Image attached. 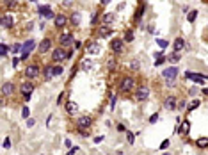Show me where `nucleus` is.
Wrapping results in <instances>:
<instances>
[{"label":"nucleus","instance_id":"50","mask_svg":"<svg viewBox=\"0 0 208 155\" xmlns=\"http://www.w3.org/2000/svg\"><path fill=\"white\" fill-rule=\"evenodd\" d=\"M103 139H105L103 136H96V137H94V139H93V141H94V143L98 144V143H102V141H103Z\"/></svg>","mask_w":208,"mask_h":155},{"label":"nucleus","instance_id":"23","mask_svg":"<svg viewBox=\"0 0 208 155\" xmlns=\"http://www.w3.org/2000/svg\"><path fill=\"white\" fill-rule=\"evenodd\" d=\"M114 20H116V15H114V13H105V15L102 16L103 25H110V23H114Z\"/></svg>","mask_w":208,"mask_h":155},{"label":"nucleus","instance_id":"43","mask_svg":"<svg viewBox=\"0 0 208 155\" xmlns=\"http://www.w3.org/2000/svg\"><path fill=\"white\" fill-rule=\"evenodd\" d=\"M98 22H100V15H93V20H91V25H93V27H96V25H98Z\"/></svg>","mask_w":208,"mask_h":155},{"label":"nucleus","instance_id":"45","mask_svg":"<svg viewBox=\"0 0 208 155\" xmlns=\"http://www.w3.org/2000/svg\"><path fill=\"white\" fill-rule=\"evenodd\" d=\"M4 148H5V150H9V148H11V139L9 137L4 139Z\"/></svg>","mask_w":208,"mask_h":155},{"label":"nucleus","instance_id":"52","mask_svg":"<svg viewBox=\"0 0 208 155\" xmlns=\"http://www.w3.org/2000/svg\"><path fill=\"white\" fill-rule=\"evenodd\" d=\"M29 57H30V53H29V52H23V53H22V61H27Z\"/></svg>","mask_w":208,"mask_h":155},{"label":"nucleus","instance_id":"57","mask_svg":"<svg viewBox=\"0 0 208 155\" xmlns=\"http://www.w3.org/2000/svg\"><path fill=\"white\" fill-rule=\"evenodd\" d=\"M62 98H64V95H62V93H61V95H59V98H57V105H59V104H61V102H62Z\"/></svg>","mask_w":208,"mask_h":155},{"label":"nucleus","instance_id":"49","mask_svg":"<svg viewBox=\"0 0 208 155\" xmlns=\"http://www.w3.org/2000/svg\"><path fill=\"white\" fill-rule=\"evenodd\" d=\"M34 125H36V119H32V118L27 119V127H34Z\"/></svg>","mask_w":208,"mask_h":155},{"label":"nucleus","instance_id":"37","mask_svg":"<svg viewBox=\"0 0 208 155\" xmlns=\"http://www.w3.org/2000/svg\"><path fill=\"white\" fill-rule=\"evenodd\" d=\"M169 146H171V141H169V139H164L162 143H160V150H162V152H165Z\"/></svg>","mask_w":208,"mask_h":155},{"label":"nucleus","instance_id":"26","mask_svg":"<svg viewBox=\"0 0 208 155\" xmlns=\"http://www.w3.org/2000/svg\"><path fill=\"white\" fill-rule=\"evenodd\" d=\"M80 18H82V15H80L78 11L71 13V16H70V23H71V25H78V23H80Z\"/></svg>","mask_w":208,"mask_h":155},{"label":"nucleus","instance_id":"38","mask_svg":"<svg viewBox=\"0 0 208 155\" xmlns=\"http://www.w3.org/2000/svg\"><path fill=\"white\" fill-rule=\"evenodd\" d=\"M29 114H30V109H29V107L25 105L23 109H22V118H23V119L27 121V119H29Z\"/></svg>","mask_w":208,"mask_h":155},{"label":"nucleus","instance_id":"40","mask_svg":"<svg viewBox=\"0 0 208 155\" xmlns=\"http://www.w3.org/2000/svg\"><path fill=\"white\" fill-rule=\"evenodd\" d=\"M157 43H158V46H160V48H162V50H164V48H167V46H169V43H167L165 39H157Z\"/></svg>","mask_w":208,"mask_h":155},{"label":"nucleus","instance_id":"15","mask_svg":"<svg viewBox=\"0 0 208 155\" xmlns=\"http://www.w3.org/2000/svg\"><path fill=\"white\" fill-rule=\"evenodd\" d=\"M14 91H16V86L12 84V82H4V84H2V96H4V98H5V96H11Z\"/></svg>","mask_w":208,"mask_h":155},{"label":"nucleus","instance_id":"51","mask_svg":"<svg viewBox=\"0 0 208 155\" xmlns=\"http://www.w3.org/2000/svg\"><path fill=\"white\" fill-rule=\"evenodd\" d=\"M64 146H66V148H70V150L73 148V144H71V141H70V139H66V141H64Z\"/></svg>","mask_w":208,"mask_h":155},{"label":"nucleus","instance_id":"48","mask_svg":"<svg viewBox=\"0 0 208 155\" xmlns=\"http://www.w3.org/2000/svg\"><path fill=\"white\" fill-rule=\"evenodd\" d=\"M61 73H62V66H61V64H57V66H55V77H59Z\"/></svg>","mask_w":208,"mask_h":155},{"label":"nucleus","instance_id":"13","mask_svg":"<svg viewBox=\"0 0 208 155\" xmlns=\"http://www.w3.org/2000/svg\"><path fill=\"white\" fill-rule=\"evenodd\" d=\"M93 125V118L91 116H87V114H84V116H80L78 119H77V127L78 129H89V127Z\"/></svg>","mask_w":208,"mask_h":155},{"label":"nucleus","instance_id":"32","mask_svg":"<svg viewBox=\"0 0 208 155\" xmlns=\"http://www.w3.org/2000/svg\"><path fill=\"white\" fill-rule=\"evenodd\" d=\"M196 18H198V9H192V11L189 13V16H187V22H189V23H194V22H196Z\"/></svg>","mask_w":208,"mask_h":155},{"label":"nucleus","instance_id":"62","mask_svg":"<svg viewBox=\"0 0 208 155\" xmlns=\"http://www.w3.org/2000/svg\"><path fill=\"white\" fill-rule=\"evenodd\" d=\"M68 155H70V153H68Z\"/></svg>","mask_w":208,"mask_h":155},{"label":"nucleus","instance_id":"1","mask_svg":"<svg viewBox=\"0 0 208 155\" xmlns=\"http://www.w3.org/2000/svg\"><path fill=\"white\" fill-rule=\"evenodd\" d=\"M133 89H135V80H133V77H130V75L121 77V80H119V91L121 93H132Z\"/></svg>","mask_w":208,"mask_h":155},{"label":"nucleus","instance_id":"33","mask_svg":"<svg viewBox=\"0 0 208 155\" xmlns=\"http://www.w3.org/2000/svg\"><path fill=\"white\" fill-rule=\"evenodd\" d=\"M9 52H11V46H7L5 43H2V45H0V55H2V57H5Z\"/></svg>","mask_w":208,"mask_h":155},{"label":"nucleus","instance_id":"59","mask_svg":"<svg viewBox=\"0 0 208 155\" xmlns=\"http://www.w3.org/2000/svg\"><path fill=\"white\" fill-rule=\"evenodd\" d=\"M80 46H82V43H80V41H75V48H77V50L80 48Z\"/></svg>","mask_w":208,"mask_h":155},{"label":"nucleus","instance_id":"39","mask_svg":"<svg viewBox=\"0 0 208 155\" xmlns=\"http://www.w3.org/2000/svg\"><path fill=\"white\" fill-rule=\"evenodd\" d=\"M126 139H128V144H133V141H135V136H133V132L126 130Z\"/></svg>","mask_w":208,"mask_h":155},{"label":"nucleus","instance_id":"27","mask_svg":"<svg viewBox=\"0 0 208 155\" xmlns=\"http://www.w3.org/2000/svg\"><path fill=\"white\" fill-rule=\"evenodd\" d=\"M196 146L198 148H203V150H205V148H208V137H198L196 139Z\"/></svg>","mask_w":208,"mask_h":155},{"label":"nucleus","instance_id":"55","mask_svg":"<svg viewBox=\"0 0 208 155\" xmlns=\"http://www.w3.org/2000/svg\"><path fill=\"white\" fill-rule=\"evenodd\" d=\"M182 11H183V13H190V9H189V5H187V4L182 5Z\"/></svg>","mask_w":208,"mask_h":155},{"label":"nucleus","instance_id":"20","mask_svg":"<svg viewBox=\"0 0 208 155\" xmlns=\"http://www.w3.org/2000/svg\"><path fill=\"white\" fill-rule=\"evenodd\" d=\"M164 107H165L167 111H174V109H178V100H176V96H169V98H165Z\"/></svg>","mask_w":208,"mask_h":155},{"label":"nucleus","instance_id":"34","mask_svg":"<svg viewBox=\"0 0 208 155\" xmlns=\"http://www.w3.org/2000/svg\"><path fill=\"white\" fill-rule=\"evenodd\" d=\"M130 68H132L133 71H139V70H140V61H139V59L130 61Z\"/></svg>","mask_w":208,"mask_h":155},{"label":"nucleus","instance_id":"7","mask_svg":"<svg viewBox=\"0 0 208 155\" xmlns=\"http://www.w3.org/2000/svg\"><path fill=\"white\" fill-rule=\"evenodd\" d=\"M32 91H34V84L32 82H23L22 86H20V93H22L23 100H30Z\"/></svg>","mask_w":208,"mask_h":155},{"label":"nucleus","instance_id":"17","mask_svg":"<svg viewBox=\"0 0 208 155\" xmlns=\"http://www.w3.org/2000/svg\"><path fill=\"white\" fill-rule=\"evenodd\" d=\"M2 27L4 29H12V27H14V16L12 15H4L2 16Z\"/></svg>","mask_w":208,"mask_h":155},{"label":"nucleus","instance_id":"41","mask_svg":"<svg viewBox=\"0 0 208 155\" xmlns=\"http://www.w3.org/2000/svg\"><path fill=\"white\" fill-rule=\"evenodd\" d=\"M187 109V100H180L178 102V111H185Z\"/></svg>","mask_w":208,"mask_h":155},{"label":"nucleus","instance_id":"19","mask_svg":"<svg viewBox=\"0 0 208 155\" xmlns=\"http://www.w3.org/2000/svg\"><path fill=\"white\" fill-rule=\"evenodd\" d=\"M96 34H98V38H109L112 34V29L109 25H100L96 29Z\"/></svg>","mask_w":208,"mask_h":155},{"label":"nucleus","instance_id":"21","mask_svg":"<svg viewBox=\"0 0 208 155\" xmlns=\"http://www.w3.org/2000/svg\"><path fill=\"white\" fill-rule=\"evenodd\" d=\"M185 45H187V41H185L183 38H176V39L173 41V52L180 53V52L183 50V46H185Z\"/></svg>","mask_w":208,"mask_h":155},{"label":"nucleus","instance_id":"2","mask_svg":"<svg viewBox=\"0 0 208 155\" xmlns=\"http://www.w3.org/2000/svg\"><path fill=\"white\" fill-rule=\"evenodd\" d=\"M178 68L176 66H169V68H165L162 71V77L165 78V82L169 84V86H174V82H176V77H178Z\"/></svg>","mask_w":208,"mask_h":155},{"label":"nucleus","instance_id":"3","mask_svg":"<svg viewBox=\"0 0 208 155\" xmlns=\"http://www.w3.org/2000/svg\"><path fill=\"white\" fill-rule=\"evenodd\" d=\"M23 75L29 78V80H34V78H37L39 75H41V68H39L36 63H32V64H29V66L23 70Z\"/></svg>","mask_w":208,"mask_h":155},{"label":"nucleus","instance_id":"56","mask_svg":"<svg viewBox=\"0 0 208 155\" xmlns=\"http://www.w3.org/2000/svg\"><path fill=\"white\" fill-rule=\"evenodd\" d=\"M73 2H62V7H71Z\"/></svg>","mask_w":208,"mask_h":155},{"label":"nucleus","instance_id":"22","mask_svg":"<svg viewBox=\"0 0 208 155\" xmlns=\"http://www.w3.org/2000/svg\"><path fill=\"white\" fill-rule=\"evenodd\" d=\"M78 66H80V70H84V71H91L93 68H94V63H93L91 59H82Z\"/></svg>","mask_w":208,"mask_h":155},{"label":"nucleus","instance_id":"58","mask_svg":"<svg viewBox=\"0 0 208 155\" xmlns=\"http://www.w3.org/2000/svg\"><path fill=\"white\" fill-rule=\"evenodd\" d=\"M117 130H119V132H125L126 129H125V125H117Z\"/></svg>","mask_w":208,"mask_h":155},{"label":"nucleus","instance_id":"47","mask_svg":"<svg viewBox=\"0 0 208 155\" xmlns=\"http://www.w3.org/2000/svg\"><path fill=\"white\" fill-rule=\"evenodd\" d=\"M116 102H117V98H116V96H112V98H110V109H112V111L116 109Z\"/></svg>","mask_w":208,"mask_h":155},{"label":"nucleus","instance_id":"31","mask_svg":"<svg viewBox=\"0 0 208 155\" xmlns=\"http://www.w3.org/2000/svg\"><path fill=\"white\" fill-rule=\"evenodd\" d=\"M39 16H41V20H55V13H53V11H46V13H43V15H39Z\"/></svg>","mask_w":208,"mask_h":155},{"label":"nucleus","instance_id":"14","mask_svg":"<svg viewBox=\"0 0 208 155\" xmlns=\"http://www.w3.org/2000/svg\"><path fill=\"white\" fill-rule=\"evenodd\" d=\"M68 22H70V18L66 15H57L55 20H53V27H55V29H62V27L68 25Z\"/></svg>","mask_w":208,"mask_h":155},{"label":"nucleus","instance_id":"54","mask_svg":"<svg viewBox=\"0 0 208 155\" xmlns=\"http://www.w3.org/2000/svg\"><path fill=\"white\" fill-rule=\"evenodd\" d=\"M18 64H20V59H16V57H14V59H12V68H16Z\"/></svg>","mask_w":208,"mask_h":155},{"label":"nucleus","instance_id":"29","mask_svg":"<svg viewBox=\"0 0 208 155\" xmlns=\"http://www.w3.org/2000/svg\"><path fill=\"white\" fill-rule=\"evenodd\" d=\"M46 11H52L50 4H39L37 5V13H39V15H43V13H46Z\"/></svg>","mask_w":208,"mask_h":155},{"label":"nucleus","instance_id":"61","mask_svg":"<svg viewBox=\"0 0 208 155\" xmlns=\"http://www.w3.org/2000/svg\"><path fill=\"white\" fill-rule=\"evenodd\" d=\"M162 155H171V153H167V152H164V153H162Z\"/></svg>","mask_w":208,"mask_h":155},{"label":"nucleus","instance_id":"16","mask_svg":"<svg viewBox=\"0 0 208 155\" xmlns=\"http://www.w3.org/2000/svg\"><path fill=\"white\" fill-rule=\"evenodd\" d=\"M189 130H190V123H189V119H183V123H180L178 125V134L182 137H187L189 136Z\"/></svg>","mask_w":208,"mask_h":155},{"label":"nucleus","instance_id":"42","mask_svg":"<svg viewBox=\"0 0 208 155\" xmlns=\"http://www.w3.org/2000/svg\"><path fill=\"white\" fill-rule=\"evenodd\" d=\"M165 61H167V57H158V59H155V63H153V64H155V66H162Z\"/></svg>","mask_w":208,"mask_h":155},{"label":"nucleus","instance_id":"60","mask_svg":"<svg viewBox=\"0 0 208 155\" xmlns=\"http://www.w3.org/2000/svg\"><path fill=\"white\" fill-rule=\"evenodd\" d=\"M203 93H205V95H208V87H205V89H203Z\"/></svg>","mask_w":208,"mask_h":155},{"label":"nucleus","instance_id":"12","mask_svg":"<svg viewBox=\"0 0 208 155\" xmlns=\"http://www.w3.org/2000/svg\"><path fill=\"white\" fill-rule=\"evenodd\" d=\"M52 45H53V41H52L50 38H43V39H41V43L37 45V52H39V53H46V52H50Z\"/></svg>","mask_w":208,"mask_h":155},{"label":"nucleus","instance_id":"44","mask_svg":"<svg viewBox=\"0 0 208 155\" xmlns=\"http://www.w3.org/2000/svg\"><path fill=\"white\" fill-rule=\"evenodd\" d=\"M148 121H150V123H157V121H158V112L151 114V116H150V119H148Z\"/></svg>","mask_w":208,"mask_h":155},{"label":"nucleus","instance_id":"25","mask_svg":"<svg viewBox=\"0 0 208 155\" xmlns=\"http://www.w3.org/2000/svg\"><path fill=\"white\" fill-rule=\"evenodd\" d=\"M34 46H36V41H34V39H27V41L23 43V52H32V50H34Z\"/></svg>","mask_w":208,"mask_h":155},{"label":"nucleus","instance_id":"5","mask_svg":"<svg viewBox=\"0 0 208 155\" xmlns=\"http://www.w3.org/2000/svg\"><path fill=\"white\" fill-rule=\"evenodd\" d=\"M59 43H61V46H64V48L75 45V36H73V32H62V34L59 36Z\"/></svg>","mask_w":208,"mask_h":155},{"label":"nucleus","instance_id":"18","mask_svg":"<svg viewBox=\"0 0 208 155\" xmlns=\"http://www.w3.org/2000/svg\"><path fill=\"white\" fill-rule=\"evenodd\" d=\"M146 2H140L137 5V11H135V16H133V20H135V23H140V20H142V15H144V11H146Z\"/></svg>","mask_w":208,"mask_h":155},{"label":"nucleus","instance_id":"35","mask_svg":"<svg viewBox=\"0 0 208 155\" xmlns=\"http://www.w3.org/2000/svg\"><path fill=\"white\" fill-rule=\"evenodd\" d=\"M18 52H23V45L14 43V45L11 46V53H18Z\"/></svg>","mask_w":208,"mask_h":155},{"label":"nucleus","instance_id":"53","mask_svg":"<svg viewBox=\"0 0 208 155\" xmlns=\"http://www.w3.org/2000/svg\"><path fill=\"white\" fill-rule=\"evenodd\" d=\"M196 93H198V89H196V87H190V89H189V95H190V96H194Z\"/></svg>","mask_w":208,"mask_h":155},{"label":"nucleus","instance_id":"4","mask_svg":"<svg viewBox=\"0 0 208 155\" xmlns=\"http://www.w3.org/2000/svg\"><path fill=\"white\" fill-rule=\"evenodd\" d=\"M52 61H53V63H64V61H68V50H66L64 46L53 48V52H52Z\"/></svg>","mask_w":208,"mask_h":155},{"label":"nucleus","instance_id":"11","mask_svg":"<svg viewBox=\"0 0 208 155\" xmlns=\"http://www.w3.org/2000/svg\"><path fill=\"white\" fill-rule=\"evenodd\" d=\"M55 77V64H46L43 68V78L45 82H50V80Z\"/></svg>","mask_w":208,"mask_h":155},{"label":"nucleus","instance_id":"30","mask_svg":"<svg viewBox=\"0 0 208 155\" xmlns=\"http://www.w3.org/2000/svg\"><path fill=\"white\" fill-rule=\"evenodd\" d=\"M199 105H201V100H198V98H196V100H192V102L189 104V107H187V111H189V112H190V111H196Z\"/></svg>","mask_w":208,"mask_h":155},{"label":"nucleus","instance_id":"28","mask_svg":"<svg viewBox=\"0 0 208 155\" xmlns=\"http://www.w3.org/2000/svg\"><path fill=\"white\" fill-rule=\"evenodd\" d=\"M123 41H125V43H132V41H133V29H126Z\"/></svg>","mask_w":208,"mask_h":155},{"label":"nucleus","instance_id":"9","mask_svg":"<svg viewBox=\"0 0 208 155\" xmlns=\"http://www.w3.org/2000/svg\"><path fill=\"white\" fill-rule=\"evenodd\" d=\"M84 50L87 53H91V55H96V53H100V45H98V41H94V39H89V41L84 45Z\"/></svg>","mask_w":208,"mask_h":155},{"label":"nucleus","instance_id":"46","mask_svg":"<svg viewBox=\"0 0 208 155\" xmlns=\"http://www.w3.org/2000/svg\"><path fill=\"white\" fill-rule=\"evenodd\" d=\"M107 63H109V64H107L109 68H116V63H117V61H116V59H109Z\"/></svg>","mask_w":208,"mask_h":155},{"label":"nucleus","instance_id":"6","mask_svg":"<svg viewBox=\"0 0 208 155\" xmlns=\"http://www.w3.org/2000/svg\"><path fill=\"white\" fill-rule=\"evenodd\" d=\"M109 48L114 52V53H121L123 48H125V41L121 38H112L110 43H109Z\"/></svg>","mask_w":208,"mask_h":155},{"label":"nucleus","instance_id":"10","mask_svg":"<svg viewBox=\"0 0 208 155\" xmlns=\"http://www.w3.org/2000/svg\"><path fill=\"white\" fill-rule=\"evenodd\" d=\"M185 77L194 80L196 84H205V80H208V75H203V73H192V71H185Z\"/></svg>","mask_w":208,"mask_h":155},{"label":"nucleus","instance_id":"24","mask_svg":"<svg viewBox=\"0 0 208 155\" xmlns=\"http://www.w3.org/2000/svg\"><path fill=\"white\" fill-rule=\"evenodd\" d=\"M77 109H78V107H77V104L73 102V100H68V102H66V112H68V114H75Z\"/></svg>","mask_w":208,"mask_h":155},{"label":"nucleus","instance_id":"36","mask_svg":"<svg viewBox=\"0 0 208 155\" xmlns=\"http://www.w3.org/2000/svg\"><path fill=\"white\" fill-rule=\"evenodd\" d=\"M167 61H169V63H178V61H180V53H176V52L169 53V57H167Z\"/></svg>","mask_w":208,"mask_h":155},{"label":"nucleus","instance_id":"8","mask_svg":"<svg viewBox=\"0 0 208 155\" xmlns=\"http://www.w3.org/2000/svg\"><path fill=\"white\" fill-rule=\"evenodd\" d=\"M133 93H135V100H137V102H144V100L150 98V89H148L146 86L137 87V89L133 91Z\"/></svg>","mask_w":208,"mask_h":155}]
</instances>
